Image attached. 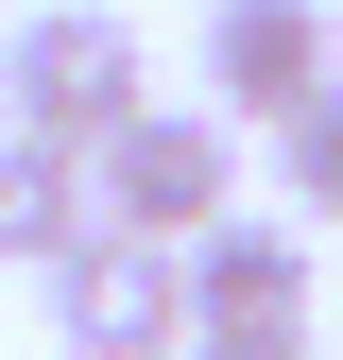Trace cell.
Masks as SVG:
<instances>
[{
	"label": "cell",
	"mask_w": 343,
	"mask_h": 360,
	"mask_svg": "<svg viewBox=\"0 0 343 360\" xmlns=\"http://www.w3.org/2000/svg\"><path fill=\"white\" fill-rule=\"evenodd\" d=\"M206 86H224V138H240V120H257V138H275V120H309L326 86H343L326 0H224V18H206Z\"/></svg>",
	"instance_id": "277c9868"
},
{
	"label": "cell",
	"mask_w": 343,
	"mask_h": 360,
	"mask_svg": "<svg viewBox=\"0 0 343 360\" xmlns=\"http://www.w3.org/2000/svg\"><path fill=\"white\" fill-rule=\"evenodd\" d=\"M138 103H155V52H138V18H103V0H34V18L0 34V120H18V138L103 155Z\"/></svg>",
	"instance_id": "6da1fadb"
},
{
	"label": "cell",
	"mask_w": 343,
	"mask_h": 360,
	"mask_svg": "<svg viewBox=\"0 0 343 360\" xmlns=\"http://www.w3.org/2000/svg\"><path fill=\"white\" fill-rule=\"evenodd\" d=\"M275 172H292V206H309V223H343V86H326L309 120H275Z\"/></svg>",
	"instance_id": "52a82bcc"
},
{
	"label": "cell",
	"mask_w": 343,
	"mask_h": 360,
	"mask_svg": "<svg viewBox=\"0 0 343 360\" xmlns=\"http://www.w3.org/2000/svg\"><path fill=\"white\" fill-rule=\"evenodd\" d=\"M172 275H189V326H309V223H240L224 206Z\"/></svg>",
	"instance_id": "5b68a950"
},
{
	"label": "cell",
	"mask_w": 343,
	"mask_h": 360,
	"mask_svg": "<svg viewBox=\"0 0 343 360\" xmlns=\"http://www.w3.org/2000/svg\"><path fill=\"white\" fill-rule=\"evenodd\" d=\"M0 34H18V0H0Z\"/></svg>",
	"instance_id": "9c48e42d"
},
{
	"label": "cell",
	"mask_w": 343,
	"mask_h": 360,
	"mask_svg": "<svg viewBox=\"0 0 343 360\" xmlns=\"http://www.w3.org/2000/svg\"><path fill=\"white\" fill-rule=\"evenodd\" d=\"M224 206H240V138H224V103H138L103 155H86V223H103V240H172V257H189Z\"/></svg>",
	"instance_id": "7a4b0ae2"
},
{
	"label": "cell",
	"mask_w": 343,
	"mask_h": 360,
	"mask_svg": "<svg viewBox=\"0 0 343 360\" xmlns=\"http://www.w3.org/2000/svg\"><path fill=\"white\" fill-rule=\"evenodd\" d=\"M34 309H52L69 360H189V275H172V240H86L34 275Z\"/></svg>",
	"instance_id": "3957f363"
},
{
	"label": "cell",
	"mask_w": 343,
	"mask_h": 360,
	"mask_svg": "<svg viewBox=\"0 0 343 360\" xmlns=\"http://www.w3.org/2000/svg\"><path fill=\"white\" fill-rule=\"evenodd\" d=\"M69 240H86V155H52V138H18V120H0V257H18V275H52Z\"/></svg>",
	"instance_id": "8992f818"
},
{
	"label": "cell",
	"mask_w": 343,
	"mask_h": 360,
	"mask_svg": "<svg viewBox=\"0 0 343 360\" xmlns=\"http://www.w3.org/2000/svg\"><path fill=\"white\" fill-rule=\"evenodd\" d=\"M189 360H309V326H189Z\"/></svg>",
	"instance_id": "ba28073f"
}]
</instances>
